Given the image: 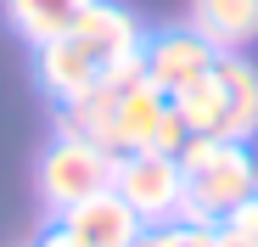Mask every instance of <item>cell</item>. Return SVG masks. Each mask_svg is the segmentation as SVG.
<instances>
[{
    "mask_svg": "<svg viewBox=\"0 0 258 247\" xmlns=\"http://www.w3.org/2000/svg\"><path fill=\"white\" fill-rule=\"evenodd\" d=\"M146 85H157L163 96H180L185 85H197L202 73H213V62H219V51L208 45V39L185 23V28H163V34H146Z\"/></svg>",
    "mask_w": 258,
    "mask_h": 247,
    "instance_id": "obj_5",
    "label": "cell"
},
{
    "mask_svg": "<svg viewBox=\"0 0 258 247\" xmlns=\"http://www.w3.org/2000/svg\"><path fill=\"white\" fill-rule=\"evenodd\" d=\"M112 191L135 208V219L146 230H163V225H180L185 169H180V157H168V152H123L118 174H112Z\"/></svg>",
    "mask_w": 258,
    "mask_h": 247,
    "instance_id": "obj_4",
    "label": "cell"
},
{
    "mask_svg": "<svg viewBox=\"0 0 258 247\" xmlns=\"http://www.w3.org/2000/svg\"><path fill=\"white\" fill-rule=\"evenodd\" d=\"M129 247H174V241H168V230H141Z\"/></svg>",
    "mask_w": 258,
    "mask_h": 247,
    "instance_id": "obj_13",
    "label": "cell"
},
{
    "mask_svg": "<svg viewBox=\"0 0 258 247\" xmlns=\"http://www.w3.org/2000/svg\"><path fill=\"white\" fill-rule=\"evenodd\" d=\"M28 247H84V241H79V236H73V230H68L62 219H45V230H39V236H34Z\"/></svg>",
    "mask_w": 258,
    "mask_h": 247,
    "instance_id": "obj_12",
    "label": "cell"
},
{
    "mask_svg": "<svg viewBox=\"0 0 258 247\" xmlns=\"http://www.w3.org/2000/svg\"><path fill=\"white\" fill-rule=\"evenodd\" d=\"M180 169H185V208L180 225H219L230 208L258 191V163L247 141H219V135H191L180 146Z\"/></svg>",
    "mask_w": 258,
    "mask_h": 247,
    "instance_id": "obj_2",
    "label": "cell"
},
{
    "mask_svg": "<svg viewBox=\"0 0 258 247\" xmlns=\"http://www.w3.org/2000/svg\"><path fill=\"white\" fill-rule=\"evenodd\" d=\"M96 0H6V23L23 45H45V39L68 34Z\"/></svg>",
    "mask_w": 258,
    "mask_h": 247,
    "instance_id": "obj_9",
    "label": "cell"
},
{
    "mask_svg": "<svg viewBox=\"0 0 258 247\" xmlns=\"http://www.w3.org/2000/svg\"><path fill=\"white\" fill-rule=\"evenodd\" d=\"M168 101H174V112H180V124H185V130L191 135H219V141H230L225 135V90H219V79H213V73H202L197 79V85H185L180 96H168Z\"/></svg>",
    "mask_w": 258,
    "mask_h": 247,
    "instance_id": "obj_10",
    "label": "cell"
},
{
    "mask_svg": "<svg viewBox=\"0 0 258 247\" xmlns=\"http://www.w3.org/2000/svg\"><path fill=\"white\" fill-rule=\"evenodd\" d=\"M84 247H129L135 241L146 225L135 219V208H129V202L118 197V191H101V197H90L84 202V208H73L68 219H62Z\"/></svg>",
    "mask_w": 258,
    "mask_h": 247,
    "instance_id": "obj_6",
    "label": "cell"
},
{
    "mask_svg": "<svg viewBox=\"0 0 258 247\" xmlns=\"http://www.w3.org/2000/svg\"><path fill=\"white\" fill-rule=\"evenodd\" d=\"M219 230H230V236H241V241H252V247H258V191L241 202V208H230V214L219 219Z\"/></svg>",
    "mask_w": 258,
    "mask_h": 247,
    "instance_id": "obj_11",
    "label": "cell"
},
{
    "mask_svg": "<svg viewBox=\"0 0 258 247\" xmlns=\"http://www.w3.org/2000/svg\"><path fill=\"white\" fill-rule=\"evenodd\" d=\"M191 28L213 51H247L258 39V0H191Z\"/></svg>",
    "mask_w": 258,
    "mask_h": 247,
    "instance_id": "obj_7",
    "label": "cell"
},
{
    "mask_svg": "<svg viewBox=\"0 0 258 247\" xmlns=\"http://www.w3.org/2000/svg\"><path fill=\"white\" fill-rule=\"evenodd\" d=\"M112 174H118V157L79 141V135H56L45 146V157H39V208H45V219H68L73 208H84L90 197L112 191Z\"/></svg>",
    "mask_w": 258,
    "mask_h": 247,
    "instance_id": "obj_3",
    "label": "cell"
},
{
    "mask_svg": "<svg viewBox=\"0 0 258 247\" xmlns=\"http://www.w3.org/2000/svg\"><path fill=\"white\" fill-rule=\"evenodd\" d=\"M213 79L225 90V135L230 141H252L258 135V68L241 56V51H225L213 62Z\"/></svg>",
    "mask_w": 258,
    "mask_h": 247,
    "instance_id": "obj_8",
    "label": "cell"
},
{
    "mask_svg": "<svg viewBox=\"0 0 258 247\" xmlns=\"http://www.w3.org/2000/svg\"><path fill=\"white\" fill-rule=\"evenodd\" d=\"M146 51V28L141 17L118 6V0H96L90 12H84L68 34L45 39V45H34V73H39V90H45L56 107L79 101L107 85V73L129 56Z\"/></svg>",
    "mask_w": 258,
    "mask_h": 247,
    "instance_id": "obj_1",
    "label": "cell"
}]
</instances>
